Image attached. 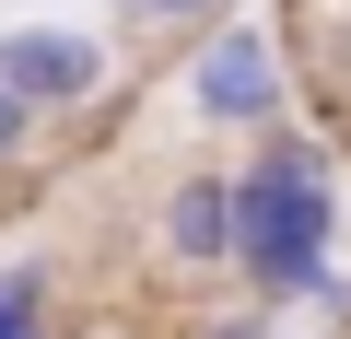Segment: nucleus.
Wrapping results in <instances>:
<instances>
[{
  "label": "nucleus",
  "mask_w": 351,
  "mask_h": 339,
  "mask_svg": "<svg viewBox=\"0 0 351 339\" xmlns=\"http://www.w3.org/2000/svg\"><path fill=\"white\" fill-rule=\"evenodd\" d=\"M339 164L316 129H258V152L234 164V281L246 304H316V316H351V281H339Z\"/></svg>",
  "instance_id": "nucleus-1"
},
{
  "label": "nucleus",
  "mask_w": 351,
  "mask_h": 339,
  "mask_svg": "<svg viewBox=\"0 0 351 339\" xmlns=\"http://www.w3.org/2000/svg\"><path fill=\"white\" fill-rule=\"evenodd\" d=\"M188 117H199V129H234V140L281 129V117H293V47H281L269 24H199Z\"/></svg>",
  "instance_id": "nucleus-2"
},
{
  "label": "nucleus",
  "mask_w": 351,
  "mask_h": 339,
  "mask_svg": "<svg viewBox=\"0 0 351 339\" xmlns=\"http://www.w3.org/2000/svg\"><path fill=\"white\" fill-rule=\"evenodd\" d=\"M0 82H12L36 117H82L117 82V47L82 36V24H12V36H0Z\"/></svg>",
  "instance_id": "nucleus-3"
},
{
  "label": "nucleus",
  "mask_w": 351,
  "mask_h": 339,
  "mask_svg": "<svg viewBox=\"0 0 351 339\" xmlns=\"http://www.w3.org/2000/svg\"><path fill=\"white\" fill-rule=\"evenodd\" d=\"M152 246L176 269H234V176H176L152 211Z\"/></svg>",
  "instance_id": "nucleus-4"
},
{
  "label": "nucleus",
  "mask_w": 351,
  "mask_h": 339,
  "mask_svg": "<svg viewBox=\"0 0 351 339\" xmlns=\"http://www.w3.org/2000/svg\"><path fill=\"white\" fill-rule=\"evenodd\" d=\"M0 339H59V316H47V269H24V258H0Z\"/></svg>",
  "instance_id": "nucleus-5"
},
{
  "label": "nucleus",
  "mask_w": 351,
  "mask_h": 339,
  "mask_svg": "<svg viewBox=\"0 0 351 339\" xmlns=\"http://www.w3.org/2000/svg\"><path fill=\"white\" fill-rule=\"evenodd\" d=\"M129 24H152V36H176V24H223V0H117Z\"/></svg>",
  "instance_id": "nucleus-6"
},
{
  "label": "nucleus",
  "mask_w": 351,
  "mask_h": 339,
  "mask_svg": "<svg viewBox=\"0 0 351 339\" xmlns=\"http://www.w3.org/2000/svg\"><path fill=\"white\" fill-rule=\"evenodd\" d=\"M24 152H36V105L0 82V164H24Z\"/></svg>",
  "instance_id": "nucleus-7"
},
{
  "label": "nucleus",
  "mask_w": 351,
  "mask_h": 339,
  "mask_svg": "<svg viewBox=\"0 0 351 339\" xmlns=\"http://www.w3.org/2000/svg\"><path fill=\"white\" fill-rule=\"evenodd\" d=\"M188 339H269V304H246V316H211V327H188Z\"/></svg>",
  "instance_id": "nucleus-8"
}]
</instances>
